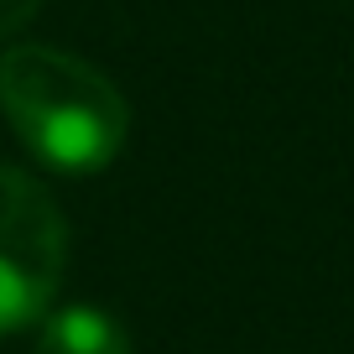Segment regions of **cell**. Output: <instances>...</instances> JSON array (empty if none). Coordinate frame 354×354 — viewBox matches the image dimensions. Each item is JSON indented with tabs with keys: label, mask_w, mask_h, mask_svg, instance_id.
I'll use <instances>...</instances> for the list:
<instances>
[{
	"label": "cell",
	"mask_w": 354,
	"mask_h": 354,
	"mask_svg": "<svg viewBox=\"0 0 354 354\" xmlns=\"http://www.w3.org/2000/svg\"><path fill=\"white\" fill-rule=\"evenodd\" d=\"M0 110L32 156L57 172H100L120 156L131 110L94 63L63 47H11L0 57Z\"/></svg>",
	"instance_id": "6da1fadb"
},
{
	"label": "cell",
	"mask_w": 354,
	"mask_h": 354,
	"mask_svg": "<svg viewBox=\"0 0 354 354\" xmlns=\"http://www.w3.org/2000/svg\"><path fill=\"white\" fill-rule=\"evenodd\" d=\"M68 266V224L37 177L0 162V333L37 323Z\"/></svg>",
	"instance_id": "7a4b0ae2"
},
{
	"label": "cell",
	"mask_w": 354,
	"mask_h": 354,
	"mask_svg": "<svg viewBox=\"0 0 354 354\" xmlns=\"http://www.w3.org/2000/svg\"><path fill=\"white\" fill-rule=\"evenodd\" d=\"M37 354H131V339L100 308H63L42 323Z\"/></svg>",
	"instance_id": "3957f363"
},
{
	"label": "cell",
	"mask_w": 354,
	"mask_h": 354,
	"mask_svg": "<svg viewBox=\"0 0 354 354\" xmlns=\"http://www.w3.org/2000/svg\"><path fill=\"white\" fill-rule=\"evenodd\" d=\"M37 11H42V0H0V42L11 32H21Z\"/></svg>",
	"instance_id": "277c9868"
}]
</instances>
